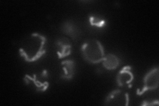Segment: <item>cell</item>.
<instances>
[{"label": "cell", "mask_w": 159, "mask_h": 106, "mask_svg": "<svg viewBox=\"0 0 159 106\" xmlns=\"http://www.w3.org/2000/svg\"><path fill=\"white\" fill-rule=\"evenodd\" d=\"M24 81L27 84L29 83V82H33L37 88V90L39 92H45L49 85L48 82H41L37 80L36 74H34L33 77L30 76L29 75H25L24 78Z\"/></svg>", "instance_id": "cell-10"}, {"label": "cell", "mask_w": 159, "mask_h": 106, "mask_svg": "<svg viewBox=\"0 0 159 106\" xmlns=\"http://www.w3.org/2000/svg\"><path fill=\"white\" fill-rule=\"evenodd\" d=\"M132 68L129 66L123 67L117 75L116 80L119 86L122 88H131L134 80V75L131 72Z\"/></svg>", "instance_id": "cell-5"}, {"label": "cell", "mask_w": 159, "mask_h": 106, "mask_svg": "<svg viewBox=\"0 0 159 106\" xmlns=\"http://www.w3.org/2000/svg\"><path fill=\"white\" fill-rule=\"evenodd\" d=\"M107 105H128L129 104V94L122 90H114L109 93L104 101Z\"/></svg>", "instance_id": "cell-4"}, {"label": "cell", "mask_w": 159, "mask_h": 106, "mask_svg": "<svg viewBox=\"0 0 159 106\" xmlns=\"http://www.w3.org/2000/svg\"><path fill=\"white\" fill-rule=\"evenodd\" d=\"M89 22L92 26L102 27L106 25V20L102 17L97 15H90L89 17Z\"/></svg>", "instance_id": "cell-11"}, {"label": "cell", "mask_w": 159, "mask_h": 106, "mask_svg": "<svg viewBox=\"0 0 159 106\" xmlns=\"http://www.w3.org/2000/svg\"><path fill=\"white\" fill-rule=\"evenodd\" d=\"M62 73L61 78L67 80H71L75 72V62L72 60H65L61 62Z\"/></svg>", "instance_id": "cell-8"}, {"label": "cell", "mask_w": 159, "mask_h": 106, "mask_svg": "<svg viewBox=\"0 0 159 106\" xmlns=\"http://www.w3.org/2000/svg\"><path fill=\"white\" fill-rule=\"evenodd\" d=\"M158 105V100L154 101V102H147V101H145V102H143V104H142V105Z\"/></svg>", "instance_id": "cell-12"}, {"label": "cell", "mask_w": 159, "mask_h": 106, "mask_svg": "<svg viewBox=\"0 0 159 106\" xmlns=\"http://www.w3.org/2000/svg\"><path fill=\"white\" fill-rule=\"evenodd\" d=\"M82 56L91 64H98L103 61L106 54L102 43L97 39H88L81 48Z\"/></svg>", "instance_id": "cell-2"}, {"label": "cell", "mask_w": 159, "mask_h": 106, "mask_svg": "<svg viewBox=\"0 0 159 106\" xmlns=\"http://www.w3.org/2000/svg\"><path fill=\"white\" fill-rule=\"evenodd\" d=\"M102 62L106 69L113 70H116L119 66V59L116 55L109 53L106 55Z\"/></svg>", "instance_id": "cell-9"}, {"label": "cell", "mask_w": 159, "mask_h": 106, "mask_svg": "<svg viewBox=\"0 0 159 106\" xmlns=\"http://www.w3.org/2000/svg\"><path fill=\"white\" fill-rule=\"evenodd\" d=\"M62 32L73 40H76L80 36V30L76 24L71 21H64L61 25Z\"/></svg>", "instance_id": "cell-7"}, {"label": "cell", "mask_w": 159, "mask_h": 106, "mask_svg": "<svg viewBox=\"0 0 159 106\" xmlns=\"http://www.w3.org/2000/svg\"><path fill=\"white\" fill-rule=\"evenodd\" d=\"M46 38L43 35L34 33L25 37L20 43V55L29 62L39 60L46 52Z\"/></svg>", "instance_id": "cell-1"}, {"label": "cell", "mask_w": 159, "mask_h": 106, "mask_svg": "<svg viewBox=\"0 0 159 106\" xmlns=\"http://www.w3.org/2000/svg\"><path fill=\"white\" fill-rule=\"evenodd\" d=\"M57 48V54L59 59L65 58L70 55L72 52V44L66 37H60L56 40Z\"/></svg>", "instance_id": "cell-6"}, {"label": "cell", "mask_w": 159, "mask_h": 106, "mask_svg": "<svg viewBox=\"0 0 159 106\" xmlns=\"http://www.w3.org/2000/svg\"><path fill=\"white\" fill-rule=\"evenodd\" d=\"M144 85L142 89L137 90L138 95H142L148 91L156 90L159 84V69L158 67L152 68L143 78Z\"/></svg>", "instance_id": "cell-3"}]
</instances>
